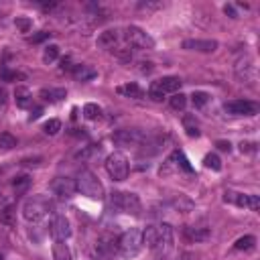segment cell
<instances>
[{
  "label": "cell",
  "instance_id": "obj_14",
  "mask_svg": "<svg viewBox=\"0 0 260 260\" xmlns=\"http://www.w3.org/2000/svg\"><path fill=\"white\" fill-rule=\"evenodd\" d=\"M183 49L199 51V53H213L218 49V41H213V39H185Z\"/></svg>",
  "mask_w": 260,
  "mask_h": 260
},
{
  "label": "cell",
  "instance_id": "obj_18",
  "mask_svg": "<svg viewBox=\"0 0 260 260\" xmlns=\"http://www.w3.org/2000/svg\"><path fill=\"white\" fill-rule=\"evenodd\" d=\"M142 244L151 250H156V246H159V225H146V230H142Z\"/></svg>",
  "mask_w": 260,
  "mask_h": 260
},
{
  "label": "cell",
  "instance_id": "obj_4",
  "mask_svg": "<svg viewBox=\"0 0 260 260\" xmlns=\"http://www.w3.org/2000/svg\"><path fill=\"white\" fill-rule=\"evenodd\" d=\"M142 230L139 228H130L124 232L118 238V250L124 258H132L142 250Z\"/></svg>",
  "mask_w": 260,
  "mask_h": 260
},
{
  "label": "cell",
  "instance_id": "obj_9",
  "mask_svg": "<svg viewBox=\"0 0 260 260\" xmlns=\"http://www.w3.org/2000/svg\"><path fill=\"white\" fill-rule=\"evenodd\" d=\"M224 201L225 203H234L238 208H246L250 211H258L260 209V199L258 195H248V193H236V191H225L224 193Z\"/></svg>",
  "mask_w": 260,
  "mask_h": 260
},
{
  "label": "cell",
  "instance_id": "obj_32",
  "mask_svg": "<svg viewBox=\"0 0 260 260\" xmlns=\"http://www.w3.org/2000/svg\"><path fill=\"white\" fill-rule=\"evenodd\" d=\"M0 77H2L4 82H15V80H25V73L6 69V67H0Z\"/></svg>",
  "mask_w": 260,
  "mask_h": 260
},
{
  "label": "cell",
  "instance_id": "obj_2",
  "mask_svg": "<svg viewBox=\"0 0 260 260\" xmlns=\"http://www.w3.org/2000/svg\"><path fill=\"white\" fill-rule=\"evenodd\" d=\"M75 185H77V191H82V195H86V197H89V199L102 201V199H104V195H106L102 181H100L92 171H87V169H82V171L77 173Z\"/></svg>",
  "mask_w": 260,
  "mask_h": 260
},
{
  "label": "cell",
  "instance_id": "obj_28",
  "mask_svg": "<svg viewBox=\"0 0 260 260\" xmlns=\"http://www.w3.org/2000/svg\"><path fill=\"white\" fill-rule=\"evenodd\" d=\"M29 185H31V177H29V175H17L15 181H13V187H15V191H17V195H22V193H25V191L29 189Z\"/></svg>",
  "mask_w": 260,
  "mask_h": 260
},
{
  "label": "cell",
  "instance_id": "obj_43",
  "mask_svg": "<svg viewBox=\"0 0 260 260\" xmlns=\"http://www.w3.org/2000/svg\"><path fill=\"white\" fill-rule=\"evenodd\" d=\"M61 71H73V67H71V61H69V57L61 61Z\"/></svg>",
  "mask_w": 260,
  "mask_h": 260
},
{
  "label": "cell",
  "instance_id": "obj_40",
  "mask_svg": "<svg viewBox=\"0 0 260 260\" xmlns=\"http://www.w3.org/2000/svg\"><path fill=\"white\" fill-rule=\"evenodd\" d=\"M240 151H242V155H244V153H246V155H248V153H254V151H256V142H242V144H240Z\"/></svg>",
  "mask_w": 260,
  "mask_h": 260
},
{
  "label": "cell",
  "instance_id": "obj_21",
  "mask_svg": "<svg viewBox=\"0 0 260 260\" xmlns=\"http://www.w3.org/2000/svg\"><path fill=\"white\" fill-rule=\"evenodd\" d=\"M53 260H73L71 250L67 248L63 240H55L53 242Z\"/></svg>",
  "mask_w": 260,
  "mask_h": 260
},
{
  "label": "cell",
  "instance_id": "obj_34",
  "mask_svg": "<svg viewBox=\"0 0 260 260\" xmlns=\"http://www.w3.org/2000/svg\"><path fill=\"white\" fill-rule=\"evenodd\" d=\"M43 130H45V134H49V137H55V134H57V132L61 130V122H59L57 118H51V120L45 122Z\"/></svg>",
  "mask_w": 260,
  "mask_h": 260
},
{
  "label": "cell",
  "instance_id": "obj_11",
  "mask_svg": "<svg viewBox=\"0 0 260 260\" xmlns=\"http://www.w3.org/2000/svg\"><path fill=\"white\" fill-rule=\"evenodd\" d=\"M96 252L100 258H112L118 252V236H112V234L100 236L96 244Z\"/></svg>",
  "mask_w": 260,
  "mask_h": 260
},
{
  "label": "cell",
  "instance_id": "obj_48",
  "mask_svg": "<svg viewBox=\"0 0 260 260\" xmlns=\"http://www.w3.org/2000/svg\"><path fill=\"white\" fill-rule=\"evenodd\" d=\"M0 201H2V195H0Z\"/></svg>",
  "mask_w": 260,
  "mask_h": 260
},
{
  "label": "cell",
  "instance_id": "obj_37",
  "mask_svg": "<svg viewBox=\"0 0 260 260\" xmlns=\"http://www.w3.org/2000/svg\"><path fill=\"white\" fill-rule=\"evenodd\" d=\"M15 27L20 31V33H29L33 29V20L27 18V17H17L15 18Z\"/></svg>",
  "mask_w": 260,
  "mask_h": 260
},
{
  "label": "cell",
  "instance_id": "obj_27",
  "mask_svg": "<svg viewBox=\"0 0 260 260\" xmlns=\"http://www.w3.org/2000/svg\"><path fill=\"white\" fill-rule=\"evenodd\" d=\"M67 96V92L63 87H57V89H41V98L47 100V102H59Z\"/></svg>",
  "mask_w": 260,
  "mask_h": 260
},
{
  "label": "cell",
  "instance_id": "obj_8",
  "mask_svg": "<svg viewBox=\"0 0 260 260\" xmlns=\"http://www.w3.org/2000/svg\"><path fill=\"white\" fill-rule=\"evenodd\" d=\"M112 140L118 146H140L146 140V137L137 128H124V130H116L112 134Z\"/></svg>",
  "mask_w": 260,
  "mask_h": 260
},
{
  "label": "cell",
  "instance_id": "obj_23",
  "mask_svg": "<svg viewBox=\"0 0 260 260\" xmlns=\"http://www.w3.org/2000/svg\"><path fill=\"white\" fill-rule=\"evenodd\" d=\"M183 234H185V238L189 242H203V240L209 238V230L208 228H185Z\"/></svg>",
  "mask_w": 260,
  "mask_h": 260
},
{
  "label": "cell",
  "instance_id": "obj_16",
  "mask_svg": "<svg viewBox=\"0 0 260 260\" xmlns=\"http://www.w3.org/2000/svg\"><path fill=\"white\" fill-rule=\"evenodd\" d=\"M120 39H122V33L118 31V29H110V31H104L102 35L98 37V45L100 47H104V49H114V47H118V43H120Z\"/></svg>",
  "mask_w": 260,
  "mask_h": 260
},
{
  "label": "cell",
  "instance_id": "obj_45",
  "mask_svg": "<svg viewBox=\"0 0 260 260\" xmlns=\"http://www.w3.org/2000/svg\"><path fill=\"white\" fill-rule=\"evenodd\" d=\"M224 13H225V15H230L232 18L238 17V15H236V10H234V6H232V4H225V6H224Z\"/></svg>",
  "mask_w": 260,
  "mask_h": 260
},
{
  "label": "cell",
  "instance_id": "obj_44",
  "mask_svg": "<svg viewBox=\"0 0 260 260\" xmlns=\"http://www.w3.org/2000/svg\"><path fill=\"white\" fill-rule=\"evenodd\" d=\"M216 144H218V149H220V151H228V153H230V149H232V144H230V142H225V140H218Z\"/></svg>",
  "mask_w": 260,
  "mask_h": 260
},
{
  "label": "cell",
  "instance_id": "obj_19",
  "mask_svg": "<svg viewBox=\"0 0 260 260\" xmlns=\"http://www.w3.org/2000/svg\"><path fill=\"white\" fill-rule=\"evenodd\" d=\"M71 73H73V77L77 82H92L94 77L98 75V71L94 69L92 65H75Z\"/></svg>",
  "mask_w": 260,
  "mask_h": 260
},
{
  "label": "cell",
  "instance_id": "obj_42",
  "mask_svg": "<svg viewBox=\"0 0 260 260\" xmlns=\"http://www.w3.org/2000/svg\"><path fill=\"white\" fill-rule=\"evenodd\" d=\"M6 100H8V89L4 86H0V106L6 104Z\"/></svg>",
  "mask_w": 260,
  "mask_h": 260
},
{
  "label": "cell",
  "instance_id": "obj_46",
  "mask_svg": "<svg viewBox=\"0 0 260 260\" xmlns=\"http://www.w3.org/2000/svg\"><path fill=\"white\" fill-rule=\"evenodd\" d=\"M41 114H43V108H35L31 112V120H37V118H41Z\"/></svg>",
  "mask_w": 260,
  "mask_h": 260
},
{
  "label": "cell",
  "instance_id": "obj_7",
  "mask_svg": "<svg viewBox=\"0 0 260 260\" xmlns=\"http://www.w3.org/2000/svg\"><path fill=\"white\" fill-rule=\"evenodd\" d=\"M122 37H124V41H126V45H130L134 51L137 49H155L153 37L146 31H142L140 27H134V25L126 27L122 33Z\"/></svg>",
  "mask_w": 260,
  "mask_h": 260
},
{
  "label": "cell",
  "instance_id": "obj_10",
  "mask_svg": "<svg viewBox=\"0 0 260 260\" xmlns=\"http://www.w3.org/2000/svg\"><path fill=\"white\" fill-rule=\"evenodd\" d=\"M224 108L232 116H254L258 112V106L250 100H234V102H228Z\"/></svg>",
  "mask_w": 260,
  "mask_h": 260
},
{
  "label": "cell",
  "instance_id": "obj_15",
  "mask_svg": "<svg viewBox=\"0 0 260 260\" xmlns=\"http://www.w3.org/2000/svg\"><path fill=\"white\" fill-rule=\"evenodd\" d=\"M173 248V228L169 224L159 225V246H156V252H169Z\"/></svg>",
  "mask_w": 260,
  "mask_h": 260
},
{
  "label": "cell",
  "instance_id": "obj_41",
  "mask_svg": "<svg viewBox=\"0 0 260 260\" xmlns=\"http://www.w3.org/2000/svg\"><path fill=\"white\" fill-rule=\"evenodd\" d=\"M139 65H142V67H139L140 73H151V71H153V63H151V61H140Z\"/></svg>",
  "mask_w": 260,
  "mask_h": 260
},
{
  "label": "cell",
  "instance_id": "obj_33",
  "mask_svg": "<svg viewBox=\"0 0 260 260\" xmlns=\"http://www.w3.org/2000/svg\"><path fill=\"white\" fill-rule=\"evenodd\" d=\"M15 146H17V139L13 137V134H8V132L0 134V149H2V151H10V149H15Z\"/></svg>",
  "mask_w": 260,
  "mask_h": 260
},
{
  "label": "cell",
  "instance_id": "obj_1",
  "mask_svg": "<svg viewBox=\"0 0 260 260\" xmlns=\"http://www.w3.org/2000/svg\"><path fill=\"white\" fill-rule=\"evenodd\" d=\"M53 209H55V206H53V201L49 197L33 195V197H29L25 203H22V218H25L27 222L37 224V222L47 218L49 213H53Z\"/></svg>",
  "mask_w": 260,
  "mask_h": 260
},
{
  "label": "cell",
  "instance_id": "obj_5",
  "mask_svg": "<svg viewBox=\"0 0 260 260\" xmlns=\"http://www.w3.org/2000/svg\"><path fill=\"white\" fill-rule=\"evenodd\" d=\"M106 171L112 177V181H124V179H128V173H130L128 156L124 155V153H120V151L112 153L108 159H106Z\"/></svg>",
  "mask_w": 260,
  "mask_h": 260
},
{
  "label": "cell",
  "instance_id": "obj_38",
  "mask_svg": "<svg viewBox=\"0 0 260 260\" xmlns=\"http://www.w3.org/2000/svg\"><path fill=\"white\" fill-rule=\"evenodd\" d=\"M191 102H193L195 108H203L209 102V94L208 92H195L193 96H191Z\"/></svg>",
  "mask_w": 260,
  "mask_h": 260
},
{
  "label": "cell",
  "instance_id": "obj_26",
  "mask_svg": "<svg viewBox=\"0 0 260 260\" xmlns=\"http://www.w3.org/2000/svg\"><path fill=\"white\" fill-rule=\"evenodd\" d=\"M183 126H185L187 137H191V139H197L199 137V124H197L195 116H185L183 118Z\"/></svg>",
  "mask_w": 260,
  "mask_h": 260
},
{
  "label": "cell",
  "instance_id": "obj_35",
  "mask_svg": "<svg viewBox=\"0 0 260 260\" xmlns=\"http://www.w3.org/2000/svg\"><path fill=\"white\" fill-rule=\"evenodd\" d=\"M185 106H187V96L181 94V92L173 94V98H171V108H173V110H185Z\"/></svg>",
  "mask_w": 260,
  "mask_h": 260
},
{
  "label": "cell",
  "instance_id": "obj_25",
  "mask_svg": "<svg viewBox=\"0 0 260 260\" xmlns=\"http://www.w3.org/2000/svg\"><path fill=\"white\" fill-rule=\"evenodd\" d=\"M112 53H114L116 57L120 61H124V63H130L132 57H134V49L130 47V45H118V47L112 49Z\"/></svg>",
  "mask_w": 260,
  "mask_h": 260
},
{
  "label": "cell",
  "instance_id": "obj_6",
  "mask_svg": "<svg viewBox=\"0 0 260 260\" xmlns=\"http://www.w3.org/2000/svg\"><path fill=\"white\" fill-rule=\"evenodd\" d=\"M181 87V80L175 75H167V77H161L151 84V89H149V98L155 100V102H161L167 94H177Z\"/></svg>",
  "mask_w": 260,
  "mask_h": 260
},
{
  "label": "cell",
  "instance_id": "obj_22",
  "mask_svg": "<svg viewBox=\"0 0 260 260\" xmlns=\"http://www.w3.org/2000/svg\"><path fill=\"white\" fill-rule=\"evenodd\" d=\"M116 92H118L120 96L134 98V100H139V98H142V96H144L142 87H140L139 84H126V86H118V87H116Z\"/></svg>",
  "mask_w": 260,
  "mask_h": 260
},
{
  "label": "cell",
  "instance_id": "obj_17",
  "mask_svg": "<svg viewBox=\"0 0 260 260\" xmlns=\"http://www.w3.org/2000/svg\"><path fill=\"white\" fill-rule=\"evenodd\" d=\"M236 75H238L242 82H248L254 75V65H252L250 57H242L236 61Z\"/></svg>",
  "mask_w": 260,
  "mask_h": 260
},
{
  "label": "cell",
  "instance_id": "obj_12",
  "mask_svg": "<svg viewBox=\"0 0 260 260\" xmlns=\"http://www.w3.org/2000/svg\"><path fill=\"white\" fill-rule=\"evenodd\" d=\"M51 189H53L55 195H59V197H65V199H67V197H73V195H75L77 185H75V181L69 179V177H57V179H53Z\"/></svg>",
  "mask_w": 260,
  "mask_h": 260
},
{
  "label": "cell",
  "instance_id": "obj_29",
  "mask_svg": "<svg viewBox=\"0 0 260 260\" xmlns=\"http://www.w3.org/2000/svg\"><path fill=\"white\" fill-rule=\"evenodd\" d=\"M254 246H256V238H254V236H242V238H238V240H236V244H234L236 250H244V252L252 250Z\"/></svg>",
  "mask_w": 260,
  "mask_h": 260
},
{
  "label": "cell",
  "instance_id": "obj_13",
  "mask_svg": "<svg viewBox=\"0 0 260 260\" xmlns=\"http://www.w3.org/2000/svg\"><path fill=\"white\" fill-rule=\"evenodd\" d=\"M49 232L55 240H67L71 236V225H69V220L65 216H55L51 220V225H49Z\"/></svg>",
  "mask_w": 260,
  "mask_h": 260
},
{
  "label": "cell",
  "instance_id": "obj_24",
  "mask_svg": "<svg viewBox=\"0 0 260 260\" xmlns=\"http://www.w3.org/2000/svg\"><path fill=\"white\" fill-rule=\"evenodd\" d=\"M15 100H17V106H18V108H29V106L33 104L31 92H29L27 87H22V86H18V87L15 89Z\"/></svg>",
  "mask_w": 260,
  "mask_h": 260
},
{
  "label": "cell",
  "instance_id": "obj_30",
  "mask_svg": "<svg viewBox=\"0 0 260 260\" xmlns=\"http://www.w3.org/2000/svg\"><path fill=\"white\" fill-rule=\"evenodd\" d=\"M57 59H59V47H57V45H49V47L43 51V61L47 65H51Z\"/></svg>",
  "mask_w": 260,
  "mask_h": 260
},
{
  "label": "cell",
  "instance_id": "obj_39",
  "mask_svg": "<svg viewBox=\"0 0 260 260\" xmlns=\"http://www.w3.org/2000/svg\"><path fill=\"white\" fill-rule=\"evenodd\" d=\"M49 35H51V33L41 31V33H37V35H33L29 41H31V43H43V41H47V39H49Z\"/></svg>",
  "mask_w": 260,
  "mask_h": 260
},
{
  "label": "cell",
  "instance_id": "obj_31",
  "mask_svg": "<svg viewBox=\"0 0 260 260\" xmlns=\"http://www.w3.org/2000/svg\"><path fill=\"white\" fill-rule=\"evenodd\" d=\"M203 165H206V169H211V171H222V161L218 155H206V159H203Z\"/></svg>",
  "mask_w": 260,
  "mask_h": 260
},
{
  "label": "cell",
  "instance_id": "obj_3",
  "mask_svg": "<svg viewBox=\"0 0 260 260\" xmlns=\"http://www.w3.org/2000/svg\"><path fill=\"white\" fill-rule=\"evenodd\" d=\"M110 203L114 209L128 213V216H140V211H142V203H140L139 195L130 193V191H114V193L110 195Z\"/></svg>",
  "mask_w": 260,
  "mask_h": 260
},
{
  "label": "cell",
  "instance_id": "obj_47",
  "mask_svg": "<svg viewBox=\"0 0 260 260\" xmlns=\"http://www.w3.org/2000/svg\"><path fill=\"white\" fill-rule=\"evenodd\" d=\"M0 260H4V258H2V254H0Z\"/></svg>",
  "mask_w": 260,
  "mask_h": 260
},
{
  "label": "cell",
  "instance_id": "obj_36",
  "mask_svg": "<svg viewBox=\"0 0 260 260\" xmlns=\"http://www.w3.org/2000/svg\"><path fill=\"white\" fill-rule=\"evenodd\" d=\"M100 114H102V110L98 104H86L84 106V116L87 120H96V118H100Z\"/></svg>",
  "mask_w": 260,
  "mask_h": 260
},
{
  "label": "cell",
  "instance_id": "obj_20",
  "mask_svg": "<svg viewBox=\"0 0 260 260\" xmlns=\"http://www.w3.org/2000/svg\"><path fill=\"white\" fill-rule=\"evenodd\" d=\"M0 222L8 225V228L17 225V208L10 206V203H6L4 208H0Z\"/></svg>",
  "mask_w": 260,
  "mask_h": 260
}]
</instances>
